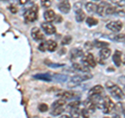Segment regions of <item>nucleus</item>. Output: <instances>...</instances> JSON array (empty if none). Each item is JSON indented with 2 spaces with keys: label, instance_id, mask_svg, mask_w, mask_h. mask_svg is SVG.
Returning <instances> with one entry per match:
<instances>
[{
  "label": "nucleus",
  "instance_id": "20",
  "mask_svg": "<svg viewBox=\"0 0 125 118\" xmlns=\"http://www.w3.org/2000/svg\"><path fill=\"white\" fill-rule=\"evenodd\" d=\"M33 77L38 78V80L45 81V82H51L52 81V77L50 74H36V75H33Z\"/></svg>",
  "mask_w": 125,
  "mask_h": 118
},
{
  "label": "nucleus",
  "instance_id": "26",
  "mask_svg": "<svg viewBox=\"0 0 125 118\" xmlns=\"http://www.w3.org/2000/svg\"><path fill=\"white\" fill-rule=\"evenodd\" d=\"M65 105H66V100L62 99V98H60V99L55 100V101H54V103L52 104V109L58 108V107H64Z\"/></svg>",
  "mask_w": 125,
  "mask_h": 118
},
{
  "label": "nucleus",
  "instance_id": "38",
  "mask_svg": "<svg viewBox=\"0 0 125 118\" xmlns=\"http://www.w3.org/2000/svg\"><path fill=\"white\" fill-rule=\"evenodd\" d=\"M27 1H28V0H19V3H20L21 5H24L27 3Z\"/></svg>",
  "mask_w": 125,
  "mask_h": 118
},
{
  "label": "nucleus",
  "instance_id": "40",
  "mask_svg": "<svg viewBox=\"0 0 125 118\" xmlns=\"http://www.w3.org/2000/svg\"><path fill=\"white\" fill-rule=\"evenodd\" d=\"M112 118H121V116H120V115H118V114H114Z\"/></svg>",
  "mask_w": 125,
  "mask_h": 118
},
{
  "label": "nucleus",
  "instance_id": "19",
  "mask_svg": "<svg viewBox=\"0 0 125 118\" xmlns=\"http://www.w3.org/2000/svg\"><path fill=\"white\" fill-rule=\"evenodd\" d=\"M57 96L62 98V99H65V100H68V99H71L72 97H74V93L73 92H69V91H62V92L58 93Z\"/></svg>",
  "mask_w": 125,
  "mask_h": 118
},
{
  "label": "nucleus",
  "instance_id": "1",
  "mask_svg": "<svg viewBox=\"0 0 125 118\" xmlns=\"http://www.w3.org/2000/svg\"><path fill=\"white\" fill-rule=\"evenodd\" d=\"M92 77H93V75H92L91 73L85 74V75H74V76L71 77V80L69 81L68 87L69 88H75V87H77L78 85H80L83 82L88 81V80H91Z\"/></svg>",
  "mask_w": 125,
  "mask_h": 118
},
{
  "label": "nucleus",
  "instance_id": "36",
  "mask_svg": "<svg viewBox=\"0 0 125 118\" xmlns=\"http://www.w3.org/2000/svg\"><path fill=\"white\" fill-rule=\"evenodd\" d=\"M39 49H40L41 51H46V46H45V42H44V43H41V44L39 45Z\"/></svg>",
  "mask_w": 125,
  "mask_h": 118
},
{
  "label": "nucleus",
  "instance_id": "27",
  "mask_svg": "<svg viewBox=\"0 0 125 118\" xmlns=\"http://www.w3.org/2000/svg\"><path fill=\"white\" fill-rule=\"evenodd\" d=\"M65 111V109L64 107H58V108H54L52 109V111H51V115L52 116H58V115H61V114Z\"/></svg>",
  "mask_w": 125,
  "mask_h": 118
},
{
  "label": "nucleus",
  "instance_id": "6",
  "mask_svg": "<svg viewBox=\"0 0 125 118\" xmlns=\"http://www.w3.org/2000/svg\"><path fill=\"white\" fill-rule=\"evenodd\" d=\"M115 108H116V106H115L114 103H113V100H111L109 97L105 96L104 97V108H103L102 111L105 114H109V113H112L113 111H114Z\"/></svg>",
  "mask_w": 125,
  "mask_h": 118
},
{
  "label": "nucleus",
  "instance_id": "10",
  "mask_svg": "<svg viewBox=\"0 0 125 118\" xmlns=\"http://www.w3.org/2000/svg\"><path fill=\"white\" fill-rule=\"evenodd\" d=\"M112 54V50L108 48V47H104V48H101L99 51V58L101 59V62L105 61L106 59L109 58V56Z\"/></svg>",
  "mask_w": 125,
  "mask_h": 118
},
{
  "label": "nucleus",
  "instance_id": "13",
  "mask_svg": "<svg viewBox=\"0 0 125 118\" xmlns=\"http://www.w3.org/2000/svg\"><path fill=\"white\" fill-rule=\"evenodd\" d=\"M44 18H45V20L47 22H52V21L55 20L56 15H55V13H54V11L47 10V11H45V13H44Z\"/></svg>",
  "mask_w": 125,
  "mask_h": 118
},
{
  "label": "nucleus",
  "instance_id": "37",
  "mask_svg": "<svg viewBox=\"0 0 125 118\" xmlns=\"http://www.w3.org/2000/svg\"><path fill=\"white\" fill-rule=\"evenodd\" d=\"M119 82H120L122 85H124V86H125V75H124V76H122V77H120V78H119Z\"/></svg>",
  "mask_w": 125,
  "mask_h": 118
},
{
  "label": "nucleus",
  "instance_id": "4",
  "mask_svg": "<svg viewBox=\"0 0 125 118\" xmlns=\"http://www.w3.org/2000/svg\"><path fill=\"white\" fill-rule=\"evenodd\" d=\"M83 65L88 66L89 68L96 67V60L92 53H87L84 56H83Z\"/></svg>",
  "mask_w": 125,
  "mask_h": 118
},
{
  "label": "nucleus",
  "instance_id": "41",
  "mask_svg": "<svg viewBox=\"0 0 125 118\" xmlns=\"http://www.w3.org/2000/svg\"><path fill=\"white\" fill-rule=\"evenodd\" d=\"M60 118H71V117H70L69 115H62Z\"/></svg>",
  "mask_w": 125,
  "mask_h": 118
},
{
  "label": "nucleus",
  "instance_id": "29",
  "mask_svg": "<svg viewBox=\"0 0 125 118\" xmlns=\"http://www.w3.org/2000/svg\"><path fill=\"white\" fill-rule=\"evenodd\" d=\"M90 114H91V113H90L85 108L83 109V110L80 111V116L83 117V118H90Z\"/></svg>",
  "mask_w": 125,
  "mask_h": 118
},
{
  "label": "nucleus",
  "instance_id": "34",
  "mask_svg": "<svg viewBox=\"0 0 125 118\" xmlns=\"http://www.w3.org/2000/svg\"><path fill=\"white\" fill-rule=\"evenodd\" d=\"M45 63H47L50 67H52V68H57V67H62V64H53V63H50V62H48V61H45Z\"/></svg>",
  "mask_w": 125,
  "mask_h": 118
},
{
  "label": "nucleus",
  "instance_id": "14",
  "mask_svg": "<svg viewBox=\"0 0 125 118\" xmlns=\"http://www.w3.org/2000/svg\"><path fill=\"white\" fill-rule=\"evenodd\" d=\"M45 46H46V49L50 52H53L54 50H56L57 48V43L54 41V40H48L45 42Z\"/></svg>",
  "mask_w": 125,
  "mask_h": 118
},
{
  "label": "nucleus",
  "instance_id": "3",
  "mask_svg": "<svg viewBox=\"0 0 125 118\" xmlns=\"http://www.w3.org/2000/svg\"><path fill=\"white\" fill-rule=\"evenodd\" d=\"M108 89H109V91H111V94L113 95V97H115L116 99H118V100L124 99L125 94H124V92L122 91V89H121L118 85L114 84L111 88H108Z\"/></svg>",
  "mask_w": 125,
  "mask_h": 118
},
{
  "label": "nucleus",
  "instance_id": "15",
  "mask_svg": "<svg viewBox=\"0 0 125 118\" xmlns=\"http://www.w3.org/2000/svg\"><path fill=\"white\" fill-rule=\"evenodd\" d=\"M72 67H73L74 70H76V71L85 72V73H89V71H90V68H89L88 66L83 65V64H78V63H74Z\"/></svg>",
  "mask_w": 125,
  "mask_h": 118
},
{
  "label": "nucleus",
  "instance_id": "24",
  "mask_svg": "<svg viewBox=\"0 0 125 118\" xmlns=\"http://www.w3.org/2000/svg\"><path fill=\"white\" fill-rule=\"evenodd\" d=\"M52 80L57 81V82H66L67 81V75H64V74H52L51 75Z\"/></svg>",
  "mask_w": 125,
  "mask_h": 118
},
{
  "label": "nucleus",
  "instance_id": "35",
  "mask_svg": "<svg viewBox=\"0 0 125 118\" xmlns=\"http://www.w3.org/2000/svg\"><path fill=\"white\" fill-rule=\"evenodd\" d=\"M80 9H81V3L80 2H76L75 5H74V11L77 13L78 11H80Z\"/></svg>",
  "mask_w": 125,
  "mask_h": 118
},
{
  "label": "nucleus",
  "instance_id": "7",
  "mask_svg": "<svg viewBox=\"0 0 125 118\" xmlns=\"http://www.w3.org/2000/svg\"><path fill=\"white\" fill-rule=\"evenodd\" d=\"M30 35H31V38L33 39L34 41L37 42H40V41H43L44 40V34L42 33V30L40 28H38V27H33L32 29L30 31Z\"/></svg>",
  "mask_w": 125,
  "mask_h": 118
},
{
  "label": "nucleus",
  "instance_id": "17",
  "mask_svg": "<svg viewBox=\"0 0 125 118\" xmlns=\"http://www.w3.org/2000/svg\"><path fill=\"white\" fill-rule=\"evenodd\" d=\"M108 5V3L106 2H101L100 4L97 5V10H96V13L98 14L99 16H104L105 15V10Z\"/></svg>",
  "mask_w": 125,
  "mask_h": 118
},
{
  "label": "nucleus",
  "instance_id": "9",
  "mask_svg": "<svg viewBox=\"0 0 125 118\" xmlns=\"http://www.w3.org/2000/svg\"><path fill=\"white\" fill-rule=\"evenodd\" d=\"M58 9H60V11L62 13L68 14L70 12V10H71V4H70L69 0H62L60 4H58Z\"/></svg>",
  "mask_w": 125,
  "mask_h": 118
},
{
  "label": "nucleus",
  "instance_id": "28",
  "mask_svg": "<svg viewBox=\"0 0 125 118\" xmlns=\"http://www.w3.org/2000/svg\"><path fill=\"white\" fill-rule=\"evenodd\" d=\"M94 46L97 47V48H104V47H107L108 46V43L107 42H103V41H95L94 43Z\"/></svg>",
  "mask_w": 125,
  "mask_h": 118
},
{
  "label": "nucleus",
  "instance_id": "8",
  "mask_svg": "<svg viewBox=\"0 0 125 118\" xmlns=\"http://www.w3.org/2000/svg\"><path fill=\"white\" fill-rule=\"evenodd\" d=\"M42 29L44 30L46 35H54L56 31L55 26L51 24V22H44L42 23Z\"/></svg>",
  "mask_w": 125,
  "mask_h": 118
},
{
  "label": "nucleus",
  "instance_id": "23",
  "mask_svg": "<svg viewBox=\"0 0 125 118\" xmlns=\"http://www.w3.org/2000/svg\"><path fill=\"white\" fill-rule=\"evenodd\" d=\"M85 22H87V25L90 26V27L95 26V25L98 24V20H97L96 18H94V17H88V18H85Z\"/></svg>",
  "mask_w": 125,
  "mask_h": 118
},
{
  "label": "nucleus",
  "instance_id": "2",
  "mask_svg": "<svg viewBox=\"0 0 125 118\" xmlns=\"http://www.w3.org/2000/svg\"><path fill=\"white\" fill-rule=\"evenodd\" d=\"M38 14H39V9L38 6L33 5L31 6L29 10H27L24 14V18L26 22H34L38 19Z\"/></svg>",
  "mask_w": 125,
  "mask_h": 118
},
{
  "label": "nucleus",
  "instance_id": "30",
  "mask_svg": "<svg viewBox=\"0 0 125 118\" xmlns=\"http://www.w3.org/2000/svg\"><path fill=\"white\" fill-rule=\"evenodd\" d=\"M71 41H72V38H71V37H70V36H66L65 38H62V45H68Z\"/></svg>",
  "mask_w": 125,
  "mask_h": 118
},
{
  "label": "nucleus",
  "instance_id": "43",
  "mask_svg": "<svg viewBox=\"0 0 125 118\" xmlns=\"http://www.w3.org/2000/svg\"><path fill=\"white\" fill-rule=\"evenodd\" d=\"M123 114H124V116H125V111H124V110H123Z\"/></svg>",
  "mask_w": 125,
  "mask_h": 118
},
{
  "label": "nucleus",
  "instance_id": "46",
  "mask_svg": "<svg viewBox=\"0 0 125 118\" xmlns=\"http://www.w3.org/2000/svg\"><path fill=\"white\" fill-rule=\"evenodd\" d=\"M96 1H97V0H96Z\"/></svg>",
  "mask_w": 125,
  "mask_h": 118
},
{
  "label": "nucleus",
  "instance_id": "12",
  "mask_svg": "<svg viewBox=\"0 0 125 118\" xmlns=\"http://www.w3.org/2000/svg\"><path fill=\"white\" fill-rule=\"evenodd\" d=\"M113 62L117 67L121 66V63H122V53H121L119 50H116L113 54Z\"/></svg>",
  "mask_w": 125,
  "mask_h": 118
},
{
  "label": "nucleus",
  "instance_id": "45",
  "mask_svg": "<svg viewBox=\"0 0 125 118\" xmlns=\"http://www.w3.org/2000/svg\"><path fill=\"white\" fill-rule=\"evenodd\" d=\"M124 35H125V34H124ZM124 42H125V40H124Z\"/></svg>",
  "mask_w": 125,
  "mask_h": 118
},
{
  "label": "nucleus",
  "instance_id": "32",
  "mask_svg": "<svg viewBox=\"0 0 125 118\" xmlns=\"http://www.w3.org/2000/svg\"><path fill=\"white\" fill-rule=\"evenodd\" d=\"M41 4H42L43 7L48 9V7L51 5V1H50V0H41Z\"/></svg>",
  "mask_w": 125,
  "mask_h": 118
},
{
  "label": "nucleus",
  "instance_id": "25",
  "mask_svg": "<svg viewBox=\"0 0 125 118\" xmlns=\"http://www.w3.org/2000/svg\"><path fill=\"white\" fill-rule=\"evenodd\" d=\"M75 19H76V21L77 22H83V20H85V14L83 13V11H78L77 13H76V17H75Z\"/></svg>",
  "mask_w": 125,
  "mask_h": 118
},
{
  "label": "nucleus",
  "instance_id": "31",
  "mask_svg": "<svg viewBox=\"0 0 125 118\" xmlns=\"http://www.w3.org/2000/svg\"><path fill=\"white\" fill-rule=\"evenodd\" d=\"M39 111L40 112H47L48 111V106H47L46 104H40L39 105Z\"/></svg>",
  "mask_w": 125,
  "mask_h": 118
},
{
  "label": "nucleus",
  "instance_id": "44",
  "mask_svg": "<svg viewBox=\"0 0 125 118\" xmlns=\"http://www.w3.org/2000/svg\"><path fill=\"white\" fill-rule=\"evenodd\" d=\"M104 118H108V117H104Z\"/></svg>",
  "mask_w": 125,
  "mask_h": 118
},
{
  "label": "nucleus",
  "instance_id": "16",
  "mask_svg": "<svg viewBox=\"0 0 125 118\" xmlns=\"http://www.w3.org/2000/svg\"><path fill=\"white\" fill-rule=\"evenodd\" d=\"M83 52L81 49H78V48H73L70 52V59L71 60H75V59H78L79 57H83Z\"/></svg>",
  "mask_w": 125,
  "mask_h": 118
},
{
  "label": "nucleus",
  "instance_id": "18",
  "mask_svg": "<svg viewBox=\"0 0 125 118\" xmlns=\"http://www.w3.org/2000/svg\"><path fill=\"white\" fill-rule=\"evenodd\" d=\"M84 106H85V109H87L90 113H94V112H95L96 105L94 104L91 99H89V98H88V99L84 101Z\"/></svg>",
  "mask_w": 125,
  "mask_h": 118
},
{
  "label": "nucleus",
  "instance_id": "5",
  "mask_svg": "<svg viewBox=\"0 0 125 118\" xmlns=\"http://www.w3.org/2000/svg\"><path fill=\"white\" fill-rule=\"evenodd\" d=\"M122 27H123V24L121 21H111L106 24V28L113 31V33H119L122 29Z\"/></svg>",
  "mask_w": 125,
  "mask_h": 118
},
{
  "label": "nucleus",
  "instance_id": "22",
  "mask_svg": "<svg viewBox=\"0 0 125 118\" xmlns=\"http://www.w3.org/2000/svg\"><path fill=\"white\" fill-rule=\"evenodd\" d=\"M85 10H87L88 13H95L97 10V5L93 2H88L85 4Z\"/></svg>",
  "mask_w": 125,
  "mask_h": 118
},
{
  "label": "nucleus",
  "instance_id": "42",
  "mask_svg": "<svg viewBox=\"0 0 125 118\" xmlns=\"http://www.w3.org/2000/svg\"><path fill=\"white\" fill-rule=\"evenodd\" d=\"M75 118H83V117H81V116H77V117H75Z\"/></svg>",
  "mask_w": 125,
  "mask_h": 118
},
{
  "label": "nucleus",
  "instance_id": "11",
  "mask_svg": "<svg viewBox=\"0 0 125 118\" xmlns=\"http://www.w3.org/2000/svg\"><path fill=\"white\" fill-rule=\"evenodd\" d=\"M104 91V88L101 85H96L89 91V96L90 95H101Z\"/></svg>",
  "mask_w": 125,
  "mask_h": 118
},
{
  "label": "nucleus",
  "instance_id": "21",
  "mask_svg": "<svg viewBox=\"0 0 125 118\" xmlns=\"http://www.w3.org/2000/svg\"><path fill=\"white\" fill-rule=\"evenodd\" d=\"M79 106H80V100H73L67 106V109L69 110V111H72V110L78 109Z\"/></svg>",
  "mask_w": 125,
  "mask_h": 118
},
{
  "label": "nucleus",
  "instance_id": "39",
  "mask_svg": "<svg viewBox=\"0 0 125 118\" xmlns=\"http://www.w3.org/2000/svg\"><path fill=\"white\" fill-rule=\"evenodd\" d=\"M10 11L11 13H17V10H16V6H10Z\"/></svg>",
  "mask_w": 125,
  "mask_h": 118
},
{
  "label": "nucleus",
  "instance_id": "47",
  "mask_svg": "<svg viewBox=\"0 0 125 118\" xmlns=\"http://www.w3.org/2000/svg\"><path fill=\"white\" fill-rule=\"evenodd\" d=\"M124 1H125V0H124Z\"/></svg>",
  "mask_w": 125,
  "mask_h": 118
},
{
  "label": "nucleus",
  "instance_id": "33",
  "mask_svg": "<svg viewBox=\"0 0 125 118\" xmlns=\"http://www.w3.org/2000/svg\"><path fill=\"white\" fill-rule=\"evenodd\" d=\"M94 47V44H92V42H85L84 44V48L87 50H91L92 48Z\"/></svg>",
  "mask_w": 125,
  "mask_h": 118
}]
</instances>
